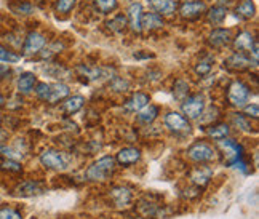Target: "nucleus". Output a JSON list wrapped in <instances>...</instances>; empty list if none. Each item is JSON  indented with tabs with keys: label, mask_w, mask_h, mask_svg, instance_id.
Segmentation results:
<instances>
[{
	"label": "nucleus",
	"mask_w": 259,
	"mask_h": 219,
	"mask_svg": "<svg viewBox=\"0 0 259 219\" xmlns=\"http://www.w3.org/2000/svg\"><path fill=\"white\" fill-rule=\"evenodd\" d=\"M117 168L115 158L111 155H104L99 160H96L92 166H88L87 178L93 183H104L111 178Z\"/></svg>",
	"instance_id": "obj_1"
},
{
	"label": "nucleus",
	"mask_w": 259,
	"mask_h": 219,
	"mask_svg": "<svg viewBox=\"0 0 259 219\" xmlns=\"http://www.w3.org/2000/svg\"><path fill=\"white\" fill-rule=\"evenodd\" d=\"M251 90L245 82L234 80L227 88V103L235 109H243L250 101Z\"/></svg>",
	"instance_id": "obj_2"
},
{
	"label": "nucleus",
	"mask_w": 259,
	"mask_h": 219,
	"mask_svg": "<svg viewBox=\"0 0 259 219\" xmlns=\"http://www.w3.org/2000/svg\"><path fill=\"white\" fill-rule=\"evenodd\" d=\"M232 47L235 52H242V53L250 55L253 61L257 63L259 47H257V40H256L254 34H251L250 31H240L237 35H234Z\"/></svg>",
	"instance_id": "obj_3"
},
{
	"label": "nucleus",
	"mask_w": 259,
	"mask_h": 219,
	"mask_svg": "<svg viewBox=\"0 0 259 219\" xmlns=\"http://www.w3.org/2000/svg\"><path fill=\"white\" fill-rule=\"evenodd\" d=\"M218 144H219V147L224 149V151L227 152V165L229 166H238L243 170V168L246 166V163L243 162V147L231 138L219 139Z\"/></svg>",
	"instance_id": "obj_4"
},
{
	"label": "nucleus",
	"mask_w": 259,
	"mask_h": 219,
	"mask_svg": "<svg viewBox=\"0 0 259 219\" xmlns=\"http://www.w3.org/2000/svg\"><path fill=\"white\" fill-rule=\"evenodd\" d=\"M187 157L195 163H210L216 160V151L205 141H197L187 149Z\"/></svg>",
	"instance_id": "obj_5"
},
{
	"label": "nucleus",
	"mask_w": 259,
	"mask_h": 219,
	"mask_svg": "<svg viewBox=\"0 0 259 219\" xmlns=\"http://www.w3.org/2000/svg\"><path fill=\"white\" fill-rule=\"evenodd\" d=\"M181 111L187 115V120H198L205 111V98L200 93L189 95L184 101H181Z\"/></svg>",
	"instance_id": "obj_6"
},
{
	"label": "nucleus",
	"mask_w": 259,
	"mask_h": 219,
	"mask_svg": "<svg viewBox=\"0 0 259 219\" xmlns=\"http://www.w3.org/2000/svg\"><path fill=\"white\" fill-rule=\"evenodd\" d=\"M40 163L48 168V170H55V171H63L67 168V160H66V155L58 151V149H47L40 154L38 157Z\"/></svg>",
	"instance_id": "obj_7"
},
{
	"label": "nucleus",
	"mask_w": 259,
	"mask_h": 219,
	"mask_svg": "<svg viewBox=\"0 0 259 219\" xmlns=\"http://www.w3.org/2000/svg\"><path fill=\"white\" fill-rule=\"evenodd\" d=\"M206 4L203 0H184V2L178 7V13L186 21H194V19L200 18L206 13Z\"/></svg>",
	"instance_id": "obj_8"
},
{
	"label": "nucleus",
	"mask_w": 259,
	"mask_h": 219,
	"mask_svg": "<svg viewBox=\"0 0 259 219\" xmlns=\"http://www.w3.org/2000/svg\"><path fill=\"white\" fill-rule=\"evenodd\" d=\"M234 40V32L232 29H226V27H216L208 34L206 42L213 50H223L232 45Z\"/></svg>",
	"instance_id": "obj_9"
},
{
	"label": "nucleus",
	"mask_w": 259,
	"mask_h": 219,
	"mask_svg": "<svg viewBox=\"0 0 259 219\" xmlns=\"http://www.w3.org/2000/svg\"><path fill=\"white\" fill-rule=\"evenodd\" d=\"M48 43L47 40V35L38 32V31H31L23 40L21 50H23V55L26 56H34L37 53H40V50Z\"/></svg>",
	"instance_id": "obj_10"
},
{
	"label": "nucleus",
	"mask_w": 259,
	"mask_h": 219,
	"mask_svg": "<svg viewBox=\"0 0 259 219\" xmlns=\"http://www.w3.org/2000/svg\"><path fill=\"white\" fill-rule=\"evenodd\" d=\"M163 123L168 130L173 132V133H186V132L191 130V123H189L187 118L183 114L175 112V111H170V112L165 114Z\"/></svg>",
	"instance_id": "obj_11"
},
{
	"label": "nucleus",
	"mask_w": 259,
	"mask_h": 219,
	"mask_svg": "<svg viewBox=\"0 0 259 219\" xmlns=\"http://www.w3.org/2000/svg\"><path fill=\"white\" fill-rule=\"evenodd\" d=\"M257 63H254L250 55L242 53V52H235L232 53L229 58H226L224 66L231 71H246L251 66H256Z\"/></svg>",
	"instance_id": "obj_12"
},
{
	"label": "nucleus",
	"mask_w": 259,
	"mask_h": 219,
	"mask_svg": "<svg viewBox=\"0 0 259 219\" xmlns=\"http://www.w3.org/2000/svg\"><path fill=\"white\" fill-rule=\"evenodd\" d=\"M143 5L139 2H132V5L126 10V21H128V29L135 34L143 32Z\"/></svg>",
	"instance_id": "obj_13"
},
{
	"label": "nucleus",
	"mask_w": 259,
	"mask_h": 219,
	"mask_svg": "<svg viewBox=\"0 0 259 219\" xmlns=\"http://www.w3.org/2000/svg\"><path fill=\"white\" fill-rule=\"evenodd\" d=\"M141 26H143V31L149 32V34L157 32V31H162L165 27V19H163V16H160L155 12H147V13H143Z\"/></svg>",
	"instance_id": "obj_14"
},
{
	"label": "nucleus",
	"mask_w": 259,
	"mask_h": 219,
	"mask_svg": "<svg viewBox=\"0 0 259 219\" xmlns=\"http://www.w3.org/2000/svg\"><path fill=\"white\" fill-rule=\"evenodd\" d=\"M139 160H141V151L136 147H123L115 157V162L120 166H132Z\"/></svg>",
	"instance_id": "obj_15"
},
{
	"label": "nucleus",
	"mask_w": 259,
	"mask_h": 219,
	"mask_svg": "<svg viewBox=\"0 0 259 219\" xmlns=\"http://www.w3.org/2000/svg\"><path fill=\"white\" fill-rule=\"evenodd\" d=\"M149 5L160 16H173L178 12V0H149Z\"/></svg>",
	"instance_id": "obj_16"
},
{
	"label": "nucleus",
	"mask_w": 259,
	"mask_h": 219,
	"mask_svg": "<svg viewBox=\"0 0 259 219\" xmlns=\"http://www.w3.org/2000/svg\"><path fill=\"white\" fill-rule=\"evenodd\" d=\"M149 103H151V98H149V95H146L143 92H136L126 99L123 107L126 109L128 112H138V111H141L144 106H147Z\"/></svg>",
	"instance_id": "obj_17"
},
{
	"label": "nucleus",
	"mask_w": 259,
	"mask_h": 219,
	"mask_svg": "<svg viewBox=\"0 0 259 219\" xmlns=\"http://www.w3.org/2000/svg\"><path fill=\"white\" fill-rule=\"evenodd\" d=\"M227 13H229V8L226 5L216 4L210 10H206L205 15H206V21L211 26H221L224 23V19L227 18Z\"/></svg>",
	"instance_id": "obj_18"
},
{
	"label": "nucleus",
	"mask_w": 259,
	"mask_h": 219,
	"mask_svg": "<svg viewBox=\"0 0 259 219\" xmlns=\"http://www.w3.org/2000/svg\"><path fill=\"white\" fill-rule=\"evenodd\" d=\"M37 85V77L32 72H23L16 80V90L21 95H31Z\"/></svg>",
	"instance_id": "obj_19"
},
{
	"label": "nucleus",
	"mask_w": 259,
	"mask_h": 219,
	"mask_svg": "<svg viewBox=\"0 0 259 219\" xmlns=\"http://www.w3.org/2000/svg\"><path fill=\"white\" fill-rule=\"evenodd\" d=\"M44 192V186L42 183L38 181H24L21 184H18L16 189H15V194L19 195V197H34V195H38Z\"/></svg>",
	"instance_id": "obj_20"
},
{
	"label": "nucleus",
	"mask_w": 259,
	"mask_h": 219,
	"mask_svg": "<svg viewBox=\"0 0 259 219\" xmlns=\"http://www.w3.org/2000/svg\"><path fill=\"white\" fill-rule=\"evenodd\" d=\"M109 195H111V198H112L114 203L117 206H126L130 202H132V198H133L132 191H130V189L125 187V186H115V187H112L111 192H109Z\"/></svg>",
	"instance_id": "obj_21"
},
{
	"label": "nucleus",
	"mask_w": 259,
	"mask_h": 219,
	"mask_svg": "<svg viewBox=\"0 0 259 219\" xmlns=\"http://www.w3.org/2000/svg\"><path fill=\"white\" fill-rule=\"evenodd\" d=\"M71 95V88L66 83H50V96L47 99L48 104H56L59 101L66 99Z\"/></svg>",
	"instance_id": "obj_22"
},
{
	"label": "nucleus",
	"mask_w": 259,
	"mask_h": 219,
	"mask_svg": "<svg viewBox=\"0 0 259 219\" xmlns=\"http://www.w3.org/2000/svg\"><path fill=\"white\" fill-rule=\"evenodd\" d=\"M235 16L240 19H253L256 16V5L253 0H240L235 7Z\"/></svg>",
	"instance_id": "obj_23"
},
{
	"label": "nucleus",
	"mask_w": 259,
	"mask_h": 219,
	"mask_svg": "<svg viewBox=\"0 0 259 219\" xmlns=\"http://www.w3.org/2000/svg\"><path fill=\"white\" fill-rule=\"evenodd\" d=\"M213 176V170L211 168H206V166H198L191 173V181L192 184H195L197 187H205L210 179Z\"/></svg>",
	"instance_id": "obj_24"
},
{
	"label": "nucleus",
	"mask_w": 259,
	"mask_h": 219,
	"mask_svg": "<svg viewBox=\"0 0 259 219\" xmlns=\"http://www.w3.org/2000/svg\"><path fill=\"white\" fill-rule=\"evenodd\" d=\"M85 106V98L82 95H74V96H67L63 103V112L67 115L77 114L80 109Z\"/></svg>",
	"instance_id": "obj_25"
},
{
	"label": "nucleus",
	"mask_w": 259,
	"mask_h": 219,
	"mask_svg": "<svg viewBox=\"0 0 259 219\" xmlns=\"http://www.w3.org/2000/svg\"><path fill=\"white\" fill-rule=\"evenodd\" d=\"M106 26H107V29L112 34H123L126 29H128L126 15H123V13L114 15L111 19H107V21H106Z\"/></svg>",
	"instance_id": "obj_26"
},
{
	"label": "nucleus",
	"mask_w": 259,
	"mask_h": 219,
	"mask_svg": "<svg viewBox=\"0 0 259 219\" xmlns=\"http://www.w3.org/2000/svg\"><path fill=\"white\" fill-rule=\"evenodd\" d=\"M158 114H160V109L154 104H147L141 111H138V122L144 125H151L157 120Z\"/></svg>",
	"instance_id": "obj_27"
},
{
	"label": "nucleus",
	"mask_w": 259,
	"mask_h": 219,
	"mask_svg": "<svg viewBox=\"0 0 259 219\" xmlns=\"http://www.w3.org/2000/svg\"><path fill=\"white\" fill-rule=\"evenodd\" d=\"M213 63H214V58H213L211 55H205V56H202V58L195 63V66H194L195 74H197L198 77H206L208 74L211 72Z\"/></svg>",
	"instance_id": "obj_28"
},
{
	"label": "nucleus",
	"mask_w": 259,
	"mask_h": 219,
	"mask_svg": "<svg viewBox=\"0 0 259 219\" xmlns=\"http://www.w3.org/2000/svg\"><path fill=\"white\" fill-rule=\"evenodd\" d=\"M10 10H12L13 13L16 15H23V16H29L34 13V5L31 2H27V0H13L12 4H10Z\"/></svg>",
	"instance_id": "obj_29"
},
{
	"label": "nucleus",
	"mask_w": 259,
	"mask_h": 219,
	"mask_svg": "<svg viewBox=\"0 0 259 219\" xmlns=\"http://www.w3.org/2000/svg\"><path fill=\"white\" fill-rule=\"evenodd\" d=\"M206 133L211 139H214V141H219V139H224V138L229 136V133H231V128H229L227 123H216V125L208 126Z\"/></svg>",
	"instance_id": "obj_30"
},
{
	"label": "nucleus",
	"mask_w": 259,
	"mask_h": 219,
	"mask_svg": "<svg viewBox=\"0 0 259 219\" xmlns=\"http://www.w3.org/2000/svg\"><path fill=\"white\" fill-rule=\"evenodd\" d=\"M93 7L96 12L103 15H109L118 8V0H93Z\"/></svg>",
	"instance_id": "obj_31"
},
{
	"label": "nucleus",
	"mask_w": 259,
	"mask_h": 219,
	"mask_svg": "<svg viewBox=\"0 0 259 219\" xmlns=\"http://www.w3.org/2000/svg\"><path fill=\"white\" fill-rule=\"evenodd\" d=\"M77 5V0H55V13L58 16H67Z\"/></svg>",
	"instance_id": "obj_32"
},
{
	"label": "nucleus",
	"mask_w": 259,
	"mask_h": 219,
	"mask_svg": "<svg viewBox=\"0 0 259 219\" xmlns=\"http://www.w3.org/2000/svg\"><path fill=\"white\" fill-rule=\"evenodd\" d=\"M173 96L178 101H184V99L189 96V83L184 78H178L173 85Z\"/></svg>",
	"instance_id": "obj_33"
},
{
	"label": "nucleus",
	"mask_w": 259,
	"mask_h": 219,
	"mask_svg": "<svg viewBox=\"0 0 259 219\" xmlns=\"http://www.w3.org/2000/svg\"><path fill=\"white\" fill-rule=\"evenodd\" d=\"M64 50V43L61 40H56L53 43H47L42 50H40V58L44 59H50L52 56H55L56 53H61Z\"/></svg>",
	"instance_id": "obj_34"
},
{
	"label": "nucleus",
	"mask_w": 259,
	"mask_h": 219,
	"mask_svg": "<svg viewBox=\"0 0 259 219\" xmlns=\"http://www.w3.org/2000/svg\"><path fill=\"white\" fill-rule=\"evenodd\" d=\"M232 125L237 128V130L246 132V133H250L251 128H253L250 118H248L246 115H243V114H234L232 115Z\"/></svg>",
	"instance_id": "obj_35"
},
{
	"label": "nucleus",
	"mask_w": 259,
	"mask_h": 219,
	"mask_svg": "<svg viewBox=\"0 0 259 219\" xmlns=\"http://www.w3.org/2000/svg\"><path fill=\"white\" fill-rule=\"evenodd\" d=\"M0 61L12 64V63H18L19 61V55H16L15 52H12L10 48H7L5 45L0 43Z\"/></svg>",
	"instance_id": "obj_36"
},
{
	"label": "nucleus",
	"mask_w": 259,
	"mask_h": 219,
	"mask_svg": "<svg viewBox=\"0 0 259 219\" xmlns=\"http://www.w3.org/2000/svg\"><path fill=\"white\" fill-rule=\"evenodd\" d=\"M0 170L2 171H8V173H21L23 166L19 162L13 160V158H7L2 163H0Z\"/></svg>",
	"instance_id": "obj_37"
},
{
	"label": "nucleus",
	"mask_w": 259,
	"mask_h": 219,
	"mask_svg": "<svg viewBox=\"0 0 259 219\" xmlns=\"http://www.w3.org/2000/svg\"><path fill=\"white\" fill-rule=\"evenodd\" d=\"M111 88L114 92H118V93H125L126 90H130V82L126 78H122V77H114L112 82H111Z\"/></svg>",
	"instance_id": "obj_38"
},
{
	"label": "nucleus",
	"mask_w": 259,
	"mask_h": 219,
	"mask_svg": "<svg viewBox=\"0 0 259 219\" xmlns=\"http://www.w3.org/2000/svg\"><path fill=\"white\" fill-rule=\"evenodd\" d=\"M34 93H35V96L38 99H40V101L47 103V99L50 96V83H45V82L37 83L35 88H34Z\"/></svg>",
	"instance_id": "obj_39"
},
{
	"label": "nucleus",
	"mask_w": 259,
	"mask_h": 219,
	"mask_svg": "<svg viewBox=\"0 0 259 219\" xmlns=\"http://www.w3.org/2000/svg\"><path fill=\"white\" fill-rule=\"evenodd\" d=\"M0 219H23V214L15 208H0Z\"/></svg>",
	"instance_id": "obj_40"
},
{
	"label": "nucleus",
	"mask_w": 259,
	"mask_h": 219,
	"mask_svg": "<svg viewBox=\"0 0 259 219\" xmlns=\"http://www.w3.org/2000/svg\"><path fill=\"white\" fill-rule=\"evenodd\" d=\"M243 115H246L248 118H254V120H257V117H259V106L256 104V103H253V104H246L245 107H243Z\"/></svg>",
	"instance_id": "obj_41"
},
{
	"label": "nucleus",
	"mask_w": 259,
	"mask_h": 219,
	"mask_svg": "<svg viewBox=\"0 0 259 219\" xmlns=\"http://www.w3.org/2000/svg\"><path fill=\"white\" fill-rule=\"evenodd\" d=\"M12 74V69H10L8 64H0V82H4L5 78H8V75Z\"/></svg>",
	"instance_id": "obj_42"
},
{
	"label": "nucleus",
	"mask_w": 259,
	"mask_h": 219,
	"mask_svg": "<svg viewBox=\"0 0 259 219\" xmlns=\"http://www.w3.org/2000/svg\"><path fill=\"white\" fill-rule=\"evenodd\" d=\"M7 138H8V133L4 130V128H0V143H5Z\"/></svg>",
	"instance_id": "obj_43"
},
{
	"label": "nucleus",
	"mask_w": 259,
	"mask_h": 219,
	"mask_svg": "<svg viewBox=\"0 0 259 219\" xmlns=\"http://www.w3.org/2000/svg\"><path fill=\"white\" fill-rule=\"evenodd\" d=\"M5 104V96L2 95V92H0V107H2Z\"/></svg>",
	"instance_id": "obj_44"
},
{
	"label": "nucleus",
	"mask_w": 259,
	"mask_h": 219,
	"mask_svg": "<svg viewBox=\"0 0 259 219\" xmlns=\"http://www.w3.org/2000/svg\"><path fill=\"white\" fill-rule=\"evenodd\" d=\"M2 120H4V117H2V114H0V123H2Z\"/></svg>",
	"instance_id": "obj_45"
},
{
	"label": "nucleus",
	"mask_w": 259,
	"mask_h": 219,
	"mask_svg": "<svg viewBox=\"0 0 259 219\" xmlns=\"http://www.w3.org/2000/svg\"><path fill=\"white\" fill-rule=\"evenodd\" d=\"M128 2H132V0H128Z\"/></svg>",
	"instance_id": "obj_46"
}]
</instances>
